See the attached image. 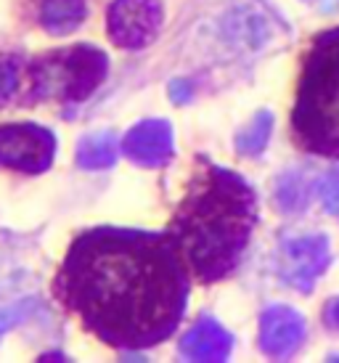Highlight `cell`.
Returning a JSON list of instances; mask_svg holds the SVG:
<instances>
[{
    "mask_svg": "<svg viewBox=\"0 0 339 363\" xmlns=\"http://www.w3.org/2000/svg\"><path fill=\"white\" fill-rule=\"evenodd\" d=\"M125 152L140 164H160L170 152V130L162 122H143L125 138Z\"/></svg>",
    "mask_w": 339,
    "mask_h": 363,
    "instance_id": "cell-7",
    "label": "cell"
},
{
    "mask_svg": "<svg viewBox=\"0 0 339 363\" xmlns=\"http://www.w3.org/2000/svg\"><path fill=\"white\" fill-rule=\"evenodd\" d=\"M160 21V0H114L109 11V35L120 48H140L157 35Z\"/></svg>",
    "mask_w": 339,
    "mask_h": 363,
    "instance_id": "cell-6",
    "label": "cell"
},
{
    "mask_svg": "<svg viewBox=\"0 0 339 363\" xmlns=\"http://www.w3.org/2000/svg\"><path fill=\"white\" fill-rule=\"evenodd\" d=\"M56 292L99 340L143 350L178 329L191 271L167 231L93 228L72 244Z\"/></svg>",
    "mask_w": 339,
    "mask_h": 363,
    "instance_id": "cell-1",
    "label": "cell"
},
{
    "mask_svg": "<svg viewBox=\"0 0 339 363\" xmlns=\"http://www.w3.org/2000/svg\"><path fill=\"white\" fill-rule=\"evenodd\" d=\"M257 220V199L236 172L199 162L167 225L183 260L201 284L226 279Z\"/></svg>",
    "mask_w": 339,
    "mask_h": 363,
    "instance_id": "cell-2",
    "label": "cell"
},
{
    "mask_svg": "<svg viewBox=\"0 0 339 363\" xmlns=\"http://www.w3.org/2000/svg\"><path fill=\"white\" fill-rule=\"evenodd\" d=\"M16 82H19V61L3 56L0 59V104H6L13 96Z\"/></svg>",
    "mask_w": 339,
    "mask_h": 363,
    "instance_id": "cell-12",
    "label": "cell"
},
{
    "mask_svg": "<svg viewBox=\"0 0 339 363\" xmlns=\"http://www.w3.org/2000/svg\"><path fill=\"white\" fill-rule=\"evenodd\" d=\"M228 347V337L220 332L215 323H207V326H196L194 332L189 334V340L183 345V350L191 355H204V358H212V350H220L226 353Z\"/></svg>",
    "mask_w": 339,
    "mask_h": 363,
    "instance_id": "cell-10",
    "label": "cell"
},
{
    "mask_svg": "<svg viewBox=\"0 0 339 363\" xmlns=\"http://www.w3.org/2000/svg\"><path fill=\"white\" fill-rule=\"evenodd\" d=\"M56 154V138L40 125H0V167L43 172Z\"/></svg>",
    "mask_w": 339,
    "mask_h": 363,
    "instance_id": "cell-5",
    "label": "cell"
},
{
    "mask_svg": "<svg viewBox=\"0 0 339 363\" xmlns=\"http://www.w3.org/2000/svg\"><path fill=\"white\" fill-rule=\"evenodd\" d=\"M117 157V146L111 141L109 135H90L80 143L77 149V160H80L82 167H106L111 164Z\"/></svg>",
    "mask_w": 339,
    "mask_h": 363,
    "instance_id": "cell-11",
    "label": "cell"
},
{
    "mask_svg": "<svg viewBox=\"0 0 339 363\" xmlns=\"http://www.w3.org/2000/svg\"><path fill=\"white\" fill-rule=\"evenodd\" d=\"M85 0H43L40 24L53 35H67L85 19Z\"/></svg>",
    "mask_w": 339,
    "mask_h": 363,
    "instance_id": "cell-8",
    "label": "cell"
},
{
    "mask_svg": "<svg viewBox=\"0 0 339 363\" xmlns=\"http://www.w3.org/2000/svg\"><path fill=\"white\" fill-rule=\"evenodd\" d=\"M273 315V326L265 323V334H273V342H268V353H279V350H287V347H294L299 342V329H302V323H299L297 315H291L287 311H276L270 313Z\"/></svg>",
    "mask_w": 339,
    "mask_h": 363,
    "instance_id": "cell-9",
    "label": "cell"
},
{
    "mask_svg": "<svg viewBox=\"0 0 339 363\" xmlns=\"http://www.w3.org/2000/svg\"><path fill=\"white\" fill-rule=\"evenodd\" d=\"M106 56L90 45L45 53L30 64L32 96L56 101H82L99 88L106 77Z\"/></svg>",
    "mask_w": 339,
    "mask_h": 363,
    "instance_id": "cell-4",
    "label": "cell"
},
{
    "mask_svg": "<svg viewBox=\"0 0 339 363\" xmlns=\"http://www.w3.org/2000/svg\"><path fill=\"white\" fill-rule=\"evenodd\" d=\"M30 308L32 303L27 300V303H19V305H11V308H3L0 311V334L9 332V329H13L16 323H21L27 315H30Z\"/></svg>",
    "mask_w": 339,
    "mask_h": 363,
    "instance_id": "cell-13",
    "label": "cell"
},
{
    "mask_svg": "<svg viewBox=\"0 0 339 363\" xmlns=\"http://www.w3.org/2000/svg\"><path fill=\"white\" fill-rule=\"evenodd\" d=\"M291 133L305 152L339 157V30L318 35L305 56Z\"/></svg>",
    "mask_w": 339,
    "mask_h": 363,
    "instance_id": "cell-3",
    "label": "cell"
}]
</instances>
